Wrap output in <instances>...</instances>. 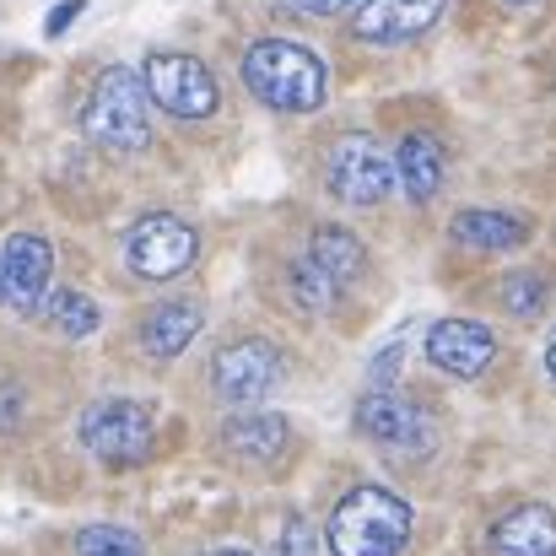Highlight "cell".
<instances>
[{
  "instance_id": "27",
  "label": "cell",
  "mask_w": 556,
  "mask_h": 556,
  "mask_svg": "<svg viewBox=\"0 0 556 556\" xmlns=\"http://www.w3.org/2000/svg\"><path fill=\"white\" fill-rule=\"evenodd\" d=\"M200 556H254V552H243V546H211V552H200Z\"/></svg>"
},
{
  "instance_id": "26",
  "label": "cell",
  "mask_w": 556,
  "mask_h": 556,
  "mask_svg": "<svg viewBox=\"0 0 556 556\" xmlns=\"http://www.w3.org/2000/svg\"><path fill=\"white\" fill-rule=\"evenodd\" d=\"M76 16H81V0H60V11L49 16V38H54V33H65Z\"/></svg>"
},
{
  "instance_id": "10",
  "label": "cell",
  "mask_w": 556,
  "mask_h": 556,
  "mask_svg": "<svg viewBox=\"0 0 556 556\" xmlns=\"http://www.w3.org/2000/svg\"><path fill=\"white\" fill-rule=\"evenodd\" d=\"M49 276H54V249L43 232H11L0 249V298L16 314H38L49 298Z\"/></svg>"
},
{
  "instance_id": "14",
  "label": "cell",
  "mask_w": 556,
  "mask_h": 556,
  "mask_svg": "<svg viewBox=\"0 0 556 556\" xmlns=\"http://www.w3.org/2000/svg\"><path fill=\"white\" fill-rule=\"evenodd\" d=\"M200 325H205V308L194 298H168V303L147 308V319H141L136 336H141V352L152 363H174L189 341L200 336Z\"/></svg>"
},
{
  "instance_id": "4",
  "label": "cell",
  "mask_w": 556,
  "mask_h": 556,
  "mask_svg": "<svg viewBox=\"0 0 556 556\" xmlns=\"http://www.w3.org/2000/svg\"><path fill=\"white\" fill-rule=\"evenodd\" d=\"M76 438H81V448H87L92 459H103L109 470H136V465H147L152 448H157V421H152V410H147L141 400L114 394V400H98V405L81 410Z\"/></svg>"
},
{
  "instance_id": "15",
  "label": "cell",
  "mask_w": 556,
  "mask_h": 556,
  "mask_svg": "<svg viewBox=\"0 0 556 556\" xmlns=\"http://www.w3.org/2000/svg\"><path fill=\"white\" fill-rule=\"evenodd\" d=\"M389 163H394V185L405 189L416 205L432 200V194L443 189L448 157H443V141H438L432 130H410V136H400V152H394Z\"/></svg>"
},
{
  "instance_id": "17",
  "label": "cell",
  "mask_w": 556,
  "mask_h": 556,
  "mask_svg": "<svg viewBox=\"0 0 556 556\" xmlns=\"http://www.w3.org/2000/svg\"><path fill=\"white\" fill-rule=\"evenodd\" d=\"M303 260L314 265V270H325L341 292L368 270V249H363V238L357 232H346V227H336V222H325V227H314V238H308V249H303Z\"/></svg>"
},
{
  "instance_id": "23",
  "label": "cell",
  "mask_w": 556,
  "mask_h": 556,
  "mask_svg": "<svg viewBox=\"0 0 556 556\" xmlns=\"http://www.w3.org/2000/svg\"><path fill=\"white\" fill-rule=\"evenodd\" d=\"M281 556H314V535H308V525L292 514L287 519V530H281Z\"/></svg>"
},
{
  "instance_id": "6",
  "label": "cell",
  "mask_w": 556,
  "mask_h": 556,
  "mask_svg": "<svg viewBox=\"0 0 556 556\" xmlns=\"http://www.w3.org/2000/svg\"><path fill=\"white\" fill-rule=\"evenodd\" d=\"M141 87H147V103H157L174 119H211L222 103L211 65L194 54H179V49H152L141 65Z\"/></svg>"
},
{
  "instance_id": "24",
  "label": "cell",
  "mask_w": 556,
  "mask_h": 556,
  "mask_svg": "<svg viewBox=\"0 0 556 556\" xmlns=\"http://www.w3.org/2000/svg\"><path fill=\"white\" fill-rule=\"evenodd\" d=\"M16 421H22V389L0 383V432H16Z\"/></svg>"
},
{
  "instance_id": "9",
  "label": "cell",
  "mask_w": 556,
  "mask_h": 556,
  "mask_svg": "<svg viewBox=\"0 0 556 556\" xmlns=\"http://www.w3.org/2000/svg\"><path fill=\"white\" fill-rule=\"evenodd\" d=\"M281 368L287 363H281V352L265 336H243V341H227L211 357V389L227 405H254V400H265L281 383Z\"/></svg>"
},
{
  "instance_id": "19",
  "label": "cell",
  "mask_w": 556,
  "mask_h": 556,
  "mask_svg": "<svg viewBox=\"0 0 556 556\" xmlns=\"http://www.w3.org/2000/svg\"><path fill=\"white\" fill-rule=\"evenodd\" d=\"M38 314H43V319H49V330H54V336H65V341H87V336L103 325L98 303H92L87 292H76V287H60V292H49Z\"/></svg>"
},
{
  "instance_id": "8",
  "label": "cell",
  "mask_w": 556,
  "mask_h": 556,
  "mask_svg": "<svg viewBox=\"0 0 556 556\" xmlns=\"http://www.w3.org/2000/svg\"><path fill=\"white\" fill-rule=\"evenodd\" d=\"M325 185H330V194H336L341 205L368 211V205H383V200H389L394 163H389V152H383L372 136L352 130V136H341V141L330 147V157H325Z\"/></svg>"
},
{
  "instance_id": "29",
  "label": "cell",
  "mask_w": 556,
  "mask_h": 556,
  "mask_svg": "<svg viewBox=\"0 0 556 556\" xmlns=\"http://www.w3.org/2000/svg\"><path fill=\"white\" fill-rule=\"evenodd\" d=\"M503 5H535V0H503Z\"/></svg>"
},
{
  "instance_id": "28",
  "label": "cell",
  "mask_w": 556,
  "mask_h": 556,
  "mask_svg": "<svg viewBox=\"0 0 556 556\" xmlns=\"http://www.w3.org/2000/svg\"><path fill=\"white\" fill-rule=\"evenodd\" d=\"M546 372H552V383H556V336H552V346H546Z\"/></svg>"
},
{
  "instance_id": "13",
  "label": "cell",
  "mask_w": 556,
  "mask_h": 556,
  "mask_svg": "<svg viewBox=\"0 0 556 556\" xmlns=\"http://www.w3.org/2000/svg\"><path fill=\"white\" fill-rule=\"evenodd\" d=\"M222 448H227V459H238V465H276V459L292 448V427H287V416H276V410H238V416L222 427Z\"/></svg>"
},
{
  "instance_id": "5",
  "label": "cell",
  "mask_w": 556,
  "mask_h": 556,
  "mask_svg": "<svg viewBox=\"0 0 556 556\" xmlns=\"http://www.w3.org/2000/svg\"><path fill=\"white\" fill-rule=\"evenodd\" d=\"M357 432L368 438L372 448H383L389 459H427L438 448V432H432V416L400 394L394 383H372L368 394L357 400Z\"/></svg>"
},
{
  "instance_id": "21",
  "label": "cell",
  "mask_w": 556,
  "mask_h": 556,
  "mask_svg": "<svg viewBox=\"0 0 556 556\" xmlns=\"http://www.w3.org/2000/svg\"><path fill=\"white\" fill-rule=\"evenodd\" d=\"M503 308L514 314V319H535L546 303H552V287H546V276L541 270H514L508 281H503Z\"/></svg>"
},
{
  "instance_id": "2",
  "label": "cell",
  "mask_w": 556,
  "mask_h": 556,
  "mask_svg": "<svg viewBox=\"0 0 556 556\" xmlns=\"http://www.w3.org/2000/svg\"><path fill=\"white\" fill-rule=\"evenodd\" d=\"M81 130L87 141H98L103 152H147L152 147V103L141 87V71L130 65H103L87 103H81Z\"/></svg>"
},
{
  "instance_id": "3",
  "label": "cell",
  "mask_w": 556,
  "mask_h": 556,
  "mask_svg": "<svg viewBox=\"0 0 556 556\" xmlns=\"http://www.w3.org/2000/svg\"><path fill=\"white\" fill-rule=\"evenodd\" d=\"M405 541H410V508L383 486H352L325 525L330 556H400Z\"/></svg>"
},
{
  "instance_id": "16",
  "label": "cell",
  "mask_w": 556,
  "mask_h": 556,
  "mask_svg": "<svg viewBox=\"0 0 556 556\" xmlns=\"http://www.w3.org/2000/svg\"><path fill=\"white\" fill-rule=\"evenodd\" d=\"M492 552L497 556H556V514L541 503H525L492 525Z\"/></svg>"
},
{
  "instance_id": "20",
  "label": "cell",
  "mask_w": 556,
  "mask_h": 556,
  "mask_svg": "<svg viewBox=\"0 0 556 556\" xmlns=\"http://www.w3.org/2000/svg\"><path fill=\"white\" fill-rule=\"evenodd\" d=\"M287 287H292V303L308 308V314H330V308L341 303V287H336L325 270H314L308 260H292V265H287Z\"/></svg>"
},
{
  "instance_id": "18",
  "label": "cell",
  "mask_w": 556,
  "mask_h": 556,
  "mask_svg": "<svg viewBox=\"0 0 556 556\" xmlns=\"http://www.w3.org/2000/svg\"><path fill=\"white\" fill-rule=\"evenodd\" d=\"M448 232H454V243H465V249L497 254V249H519V243L530 238V222H525L519 211H486V205H476V211H459V216L448 222Z\"/></svg>"
},
{
  "instance_id": "22",
  "label": "cell",
  "mask_w": 556,
  "mask_h": 556,
  "mask_svg": "<svg viewBox=\"0 0 556 556\" xmlns=\"http://www.w3.org/2000/svg\"><path fill=\"white\" fill-rule=\"evenodd\" d=\"M76 556H147V546L125 525H87L76 535Z\"/></svg>"
},
{
  "instance_id": "7",
  "label": "cell",
  "mask_w": 556,
  "mask_h": 556,
  "mask_svg": "<svg viewBox=\"0 0 556 556\" xmlns=\"http://www.w3.org/2000/svg\"><path fill=\"white\" fill-rule=\"evenodd\" d=\"M200 254V232L189 227L185 216L174 211H152L141 216L130 232H125V265L141 276V281H174L185 276Z\"/></svg>"
},
{
  "instance_id": "1",
  "label": "cell",
  "mask_w": 556,
  "mask_h": 556,
  "mask_svg": "<svg viewBox=\"0 0 556 556\" xmlns=\"http://www.w3.org/2000/svg\"><path fill=\"white\" fill-rule=\"evenodd\" d=\"M238 76L276 114H314L325 103V92H330L325 60L308 43H298V38H254L243 49Z\"/></svg>"
},
{
  "instance_id": "25",
  "label": "cell",
  "mask_w": 556,
  "mask_h": 556,
  "mask_svg": "<svg viewBox=\"0 0 556 556\" xmlns=\"http://www.w3.org/2000/svg\"><path fill=\"white\" fill-rule=\"evenodd\" d=\"M298 11H308V16H341V11H352V5H363V0H292Z\"/></svg>"
},
{
  "instance_id": "12",
  "label": "cell",
  "mask_w": 556,
  "mask_h": 556,
  "mask_svg": "<svg viewBox=\"0 0 556 556\" xmlns=\"http://www.w3.org/2000/svg\"><path fill=\"white\" fill-rule=\"evenodd\" d=\"M497 357V336L481 325V319H438L427 330V363L454 378H476V372L492 368Z\"/></svg>"
},
{
  "instance_id": "11",
  "label": "cell",
  "mask_w": 556,
  "mask_h": 556,
  "mask_svg": "<svg viewBox=\"0 0 556 556\" xmlns=\"http://www.w3.org/2000/svg\"><path fill=\"white\" fill-rule=\"evenodd\" d=\"M443 11H448V0H363L357 16H352V33L363 43H378V49L416 43L443 22Z\"/></svg>"
}]
</instances>
